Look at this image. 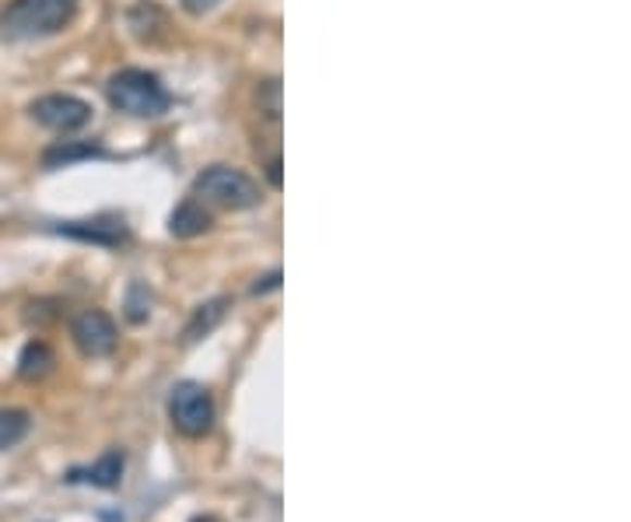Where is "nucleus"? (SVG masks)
Masks as SVG:
<instances>
[{
    "mask_svg": "<svg viewBox=\"0 0 631 522\" xmlns=\"http://www.w3.org/2000/svg\"><path fill=\"white\" fill-rule=\"evenodd\" d=\"M106 95H109V105H113L116 113H126L134 120H154L169 109L165 85L158 82L154 74L137 71V67H126V71L109 77Z\"/></svg>",
    "mask_w": 631,
    "mask_h": 522,
    "instance_id": "obj_2",
    "label": "nucleus"
},
{
    "mask_svg": "<svg viewBox=\"0 0 631 522\" xmlns=\"http://www.w3.org/2000/svg\"><path fill=\"white\" fill-rule=\"evenodd\" d=\"M106 151L99 145H77V140H63V145H53L50 151L42 154L46 169H60L71 162H82V158H102Z\"/></svg>",
    "mask_w": 631,
    "mask_h": 522,
    "instance_id": "obj_10",
    "label": "nucleus"
},
{
    "mask_svg": "<svg viewBox=\"0 0 631 522\" xmlns=\"http://www.w3.org/2000/svg\"><path fill=\"white\" fill-rule=\"evenodd\" d=\"M194 522H221V519H214V515H197Z\"/></svg>",
    "mask_w": 631,
    "mask_h": 522,
    "instance_id": "obj_18",
    "label": "nucleus"
},
{
    "mask_svg": "<svg viewBox=\"0 0 631 522\" xmlns=\"http://www.w3.org/2000/svg\"><path fill=\"white\" fill-rule=\"evenodd\" d=\"M148 302H151V298L145 291V284H134L131 295H126V320H131V323H145L148 312H151Z\"/></svg>",
    "mask_w": 631,
    "mask_h": 522,
    "instance_id": "obj_14",
    "label": "nucleus"
},
{
    "mask_svg": "<svg viewBox=\"0 0 631 522\" xmlns=\"http://www.w3.org/2000/svg\"><path fill=\"white\" fill-rule=\"evenodd\" d=\"M123 467H126V460H123V452H116V449H109L99 463H91V470H88V481L95 484V487H116L120 481H123Z\"/></svg>",
    "mask_w": 631,
    "mask_h": 522,
    "instance_id": "obj_11",
    "label": "nucleus"
},
{
    "mask_svg": "<svg viewBox=\"0 0 631 522\" xmlns=\"http://www.w3.org/2000/svg\"><path fill=\"white\" fill-rule=\"evenodd\" d=\"M71 337L77 344V351L88 358H106L116 351V323L109 320L102 309H85L77 320L71 323Z\"/></svg>",
    "mask_w": 631,
    "mask_h": 522,
    "instance_id": "obj_6",
    "label": "nucleus"
},
{
    "mask_svg": "<svg viewBox=\"0 0 631 522\" xmlns=\"http://www.w3.org/2000/svg\"><path fill=\"white\" fill-rule=\"evenodd\" d=\"M277 281H281V274L263 277V284H257V288H252V295H260V291H267V288H277Z\"/></svg>",
    "mask_w": 631,
    "mask_h": 522,
    "instance_id": "obj_16",
    "label": "nucleus"
},
{
    "mask_svg": "<svg viewBox=\"0 0 631 522\" xmlns=\"http://www.w3.org/2000/svg\"><path fill=\"white\" fill-rule=\"evenodd\" d=\"M77 0H8L0 11V36L8 39H42L71 25Z\"/></svg>",
    "mask_w": 631,
    "mask_h": 522,
    "instance_id": "obj_1",
    "label": "nucleus"
},
{
    "mask_svg": "<svg viewBox=\"0 0 631 522\" xmlns=\"http://www.w3.org/2000/svg\"><path fill=\"white\" fill-rule=\"evenodd\" d=\"M225 298H218V302H208V306H200L197 312H194V320H189V326H186V340H197V337H203V334H211V330L218 326V320L225 315Z\"/></svg>",
    "mask_w": 631,
    "mask_h": 522,
    "instance_id": "obj_12",
    "label": "nucleus"
},
{
    "mask_svg": "<svg viewBox=\"0 0 631 522\" xmlns=\"http://www.w3.org/2000/svg\"><path fill=\"white\" fill-rule=\"evenodd\" d=\"M194 194L208 203H218V208H225V211H249L263 200L260 183L249 179L243 169H232V165L203 169L194 183Z\"/></svg>",
    "mask_w": 631,
    "mask_h": 522,
    "instance_id": "obj_3",
    "label": "nucleus"
},
{
    "mask_svg": "<svg viewBox=\"0 0 631 522\" xmlns=\"http://www.w3.org/2000/svg\"><path fill=\"white\" fill-rule=\"evenodd\" d=\"M32 120L42 123L46 130L74 134L91 120V105L74 99V95H42V99L32 102Z\"/></svg>",
    "mask_w": 631,
    "mask_h": 522,
    "instance_id": "obj_5",
    "label": "nucleus"
},
{
    "mask_svg": "<svg viewBox=\"0 0 631 522\" xmlns=\"http://www.w3.org/2000/svg\"><path fill=\"white\" fill-rule=\"evenodd\" d=\"M28 414L25 410H0V449H11L28 435Z\"/></svg>",
    "mask_w": 631,
    "mask_h": 522,
    "instance_id": "obj_13",
    "label": "nucleus"
},
{
    "mask_svg": "<svg viewBox=\"0 0 631 522\" xmlns=\"http://www.w3.org/2000/svg\"><path fill=\"white\" fill-rule=\"evenodd\" d=\"M53 351H50V344H42V340H28L25 344V351H22V358H18V375L22 378H42L46 372L53 369Z\"/></svg>",
    "mask_w": 631,
    "mask_h": 522,
    "instance_id": "obj_9",
    "label": "nucleus"
},
{
    "mask_svg": "<svg viewBox=\"0 0 631 522\" xmlns=\"http://www.w3.org/2000/svg\"><path fill=\"white\" fill-rule=\"evenodd\" d=\"M180 4L189 11V14H208L211 8H218L221 0H180Z\"/></svg>",
    "mask_w": 631,
    "mask_h": 522,
    "instance_id": "obj_15",
    "label": "nucleus"
},
{
    "mask_svg": "<svg viewBox=\"0 0 631 522\" xmlns=\"http://www.w3.org/2000/svg\"><path fill=\"white\" fill-rule=\"evenodd\" d=\"M271 183H274V186H281V162H277V158L271 162Z\"/></svg>",
    "mask_w": 631,
    "mask_h": 522,
    "instance_id": "obj_17",
    "label": "nucleus"
},
{
    "mask_svg": "<svg viewBox=\"0 0 631 522\" xmlns=\"http://www.w3.org/2000/svg\"><path fill=\"white\" fill-rule=\"evenodd\" d=\"M169 418L186 438H203L214 424V400L200 383H180L169 397Z\"/></svg>",
    "mask_w": 631,
    "mask_h": 522,
    "instance_id": "obj_4",
    "label": "nucleus"
},
{
    "mask_svg": "<svg viewBox=\"0 0 631 522\" xmlns=\"http://www.w3.org/2000/svg\"><path fill=\"white\" fill-rule=\"evenodd\" d=\"M208 228H211V214L203 211L197 200L180 203V208L172 211V217H169V232L176 235V239H194V235L208 232Z\"/></svg>",
    "mask_w": 631,
    "mask_h": 522,
    "instance_id": "obj_8",
    "label": "nucleus"
},
{
    "mask_svg": "<svg viewBox=\"0 0 631 522\" xmlns=\"http://www.w3.org/2000/svg\"><path fill=\"white\" fill-rule=\"evenodd\" d=\"M60 235L77 243H95V246H123L126 243V228L120 221H67V225L57 228Z\"/></svg>",
    "mask_w": 631,
    "mask_h": 522,
    "instance_id": "obj_7",
    "label": "nucleus"
}]
</instances>
